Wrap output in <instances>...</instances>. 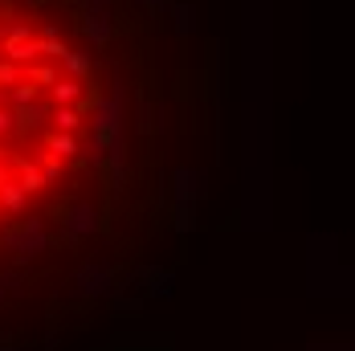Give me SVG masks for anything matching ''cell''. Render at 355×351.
<instances>
[{"label": "cell", "instance_id": "9", "mask_svg": "<svg viewBox=\"0 0 355 351\" xmlns=\"http://www.w3.org/2000/svg\"><path fill=\"white\" fill-rule=\"evenodd\" d=\"M119 106H123L119 94L98 99V127H103V131H119Z\"/></svg>", "mask_w": 355, "mask_h": 351}, {"label": "cell", "instance_id": "17", "mask_svg": "<svg viewBox=\"0 0 355 351\" xmlns=\"http://www.w3.org/2000/svg\"><path fill=\"white\" fill-rule=\"evenodd\" d=\"M4 180H12V176H8V160H0V184H4Z\"/></svg>", "mask_w": 355, "mask_h": 351}, {"label": "cell", "instance_id": "18", "mask_svg": "<svg viewBox=\"0 0 355 351\" xmlns=\"http://www.w3.org/2000/svg\"><path fill=\"white\" fill-rule=\"evenodd\" d=\"M0 62H4V58H0Z\"/></svg>", "mask_w": 355, "mask_h": 351}, {"label": "cell", "instance_id": "15", "mask_svg": "<svg viewBox=\"0 0 355 351\" xmlns=\"http://www.w3.org/2000/svg\"><path fill=\"white\" fill-rule=\"evenodd\" d=\"M12 131H17V114H12V106H0V139Z\"/></svg>", "mask_w": 355, "mask_h": 351}, {"label": "cell", "instance_id": "1", "mask_svg": "<svg viewBox=\"0 0 355 351\" xmlns=\"http://www.w3.org/2000/svg\"><path fill=\"white\" fill-rule=\"evenodd\" d=\"M8 164L17 168V184H21L25 192H41V188L49 184V180H45V172L37 168V164H33V160H29V155H12Z\"/></svg>", "mask_w": 355, "mask_h": 351}, {"label": "cell", "instance_id": "13", "mask_svg": "<svg viewBox=\"0 0 355 351\" xmlns=\"http://www.w3.org/2000/svg\"><path fill=\"white\" fill-rule=\"evenodd\" d=\"M21 78H25V74L17 70L12 62H0V90H12V86H17Z\"/></svg>", "mask_w": 355, "mask_h": 351}, {"label": "cell", "instance_id": "12", "mask_svg": "<svg viewBox=\"0 0 355 351\" xmlns=\"http://www.w3.org/2000/svg\"><path fill=\"white\" fill-rule=\"evenodd\" d=\"M33 164L41 168V172H45V180H62V168H66V160H58L53 151H37Z\"/></svg>", "mask_w": 355, "mask_h": 351}, {"label": "cell", "instance_id": "14", "mask_svg": "<svg viewBox=\"0 0 355 351\" xmlns=\"http://www.w3.org/2000/svg\"><path fill=\"white\" fill-rule=\"evenodd\" d=\"M86 33H90V41H107L110 25H107V21H98V17H90V21H86Z\"/></svg>", "mask_w": 355, "mask_h": 351}, {"label": "cell", "instance_id": "8", "mask_svg": "<svg viewBox=\"0 0 355 351\" xmlns=\"http://www.w3.org/2000/svg\"><path fill=\"white\" fill-rule=\"evenodd\" d=\"M62 74H66V78H78V82H86V78H90V58L78 53V49H70V53L62 58Z\"/></svg>", "mask_w": 355, "mask_h": 351}, {"label": "cell", "instance_id": "5", "mask_svg": "<svg viewBox=\"0 0 355 351\" xmlns=\"http://www.w3.org/2000/svg\"><path fill=\"white\" fill-rule=\"evenodd\" d=\"M25 78L33 82L37 90H53V86L62 82V70H58V66H45V62H33V66H29V74H25Z\"/></svg>", "mask_w": 355, "mask_h": 351}, {"label": "cell", "instance_id": "6", "mask_svg": "<svg viewBox=\"0 0 355 351\" xmlns=\"http://www.w3.org/2000/svg\"><path fill=\"white\" fill-rule=\"evenodd\" d=\"M41 58H45L41 37H33V41H25V45H17V49L4 53V62H12V66H21V62H41Z\"/></svg>", "mask_w": 355, "mask_h": 351}, {"label": "cell", "instance_id": "10", "mask_svg": "<svg viewBox=\"0 0 355 351\" xmlns=\"http://www.w3.org/2000/svg\"><path fill=\"white\" fill-rule=\"evenodd\" d=\"M12 114H17V131H33V127L41 123V119H49L41 103H33V106H17Z\"/></svg>", "mask_w": 355, "mask_h": 351}, {"label": "cell", "instance_id": "11", "mask_svg": "<svg viewBox=\"0 0 355 351\" xmlns=\"http://www.w3.org/2000/svg\"><path fill=\"white\" fill-rule=\"evenodd\" d=\"M33 103H37V86L29 82V78H21V82L8 90V106L17 110V106H33Z\"/></svg>", "mask_w": 355, "mask_h": 351}, {"label": "cell", "instance_id": "2", "mask_svg": "<svg viewBox=\"0 0 355 351\" xmlns=\"http://www.w3.org/2000/svg\"><path fill=\"white\" fill-rule=\"evenodd\" d=\"M49 99H53V106H78L82 99H86V82H78V78H66V74H62V82L49 90Z\"/></svg>", "mask_w": 355, "mask_h": 351}, {"label": "cell", "instance_id": "7", "mask_svg": "<svg viewBox=\"0 0 355 351\" xmlns=\"http://www.w3.org/2000/svg\"><path fill=\"white\" fill-rule=\"evenodd\" d=\"M53 127L58 131H66V135H78V127H82V110L78 106H53Z\"/></svg>", "mask_w": 355, "mask_h": 351}, {"label": "cell", "instance_id": "16", "mask_svg": "<svg viewBox=\"0 0 355 351\" xmlns=\"http://www.w3.org/2000/svg\"><path fill=\"white\" fill-rule=\"evenodd\" d=\"M73 225H78V229H90V225H94V212L90 209H73Z\"/></svg>", "mask_w": 355, "mask_h": 351}, {"label": "cell", "instance_id": "3", "mask_svg": "<svg viewBox=\"0 0 355 351\" xmlns=\"http://www.w3.org/2000/svg\"><path fill=\"white\" fill-rule=\"evenodd\" d=\"M45 151H53L58 160H78V155H82V143H78V135L49 131V135H45Z\"/></svg>", "mask_w": 355, "mask_h": 351}, {"label": "cell", "instance_id": "4", "mask_svg": "<svg viewBox=\"0 0 355 351\" xmlns=\"http://www.w3.org/2000/svg\"><path fill=\"white\" fill-rule=\"evenodd\" d=\"M25 200H29V192H25V188L17 184V176L0 184V205L12 212V216H21V212H25Z\"/></svg>", "mask_w": 355, "mask_h": 351}]
</instances>
